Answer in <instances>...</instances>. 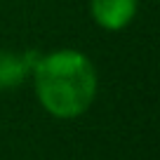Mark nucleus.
I'll list each match as a JSON object with an SVG mask.
<instances>
[{"label":"nucleus","mask_w":160,"mask_h":160,"mask_svg":"<svg viewBox=\"0 0 160 160\" xmlns=\"http://www.w3.org/2000/svg\"><path fill=\"white\" fill-rule=\"evenodd\" d=\"M33 73L40 106L54 118H78L97 97L94 64L78 50H59L40 57Z\"/></svg>","instance_id":"obj_1"},{"label":"nucleus","mask_w":160,"mask_h":160,"mask_svg":"<svg viewBox=\"0 0 160 160\" xmlns=\"http://www.w3.org/2000/svg\"><path fill=\"white\" fill-rule=\"evenodd\" d=\"M92 17L106 31H122L137 14V0H92Z\"/></svg>","instance_id":"obj_2"},{"label":"nucleus","mask_w":160,"mask_h":160,"mask_svg":"<svg viewBox=\"0 0 160 160\" xmlns=\"http://www.w3.org/2000/svg\"><path fill=\"white\" fill-rule=\"evenodd\" d=\"M42 54L33 52V54H14L10 50H0V90H14L28 78L33 66Z\"/></svg>","instance_id":"obj_3"}]
</instances>
